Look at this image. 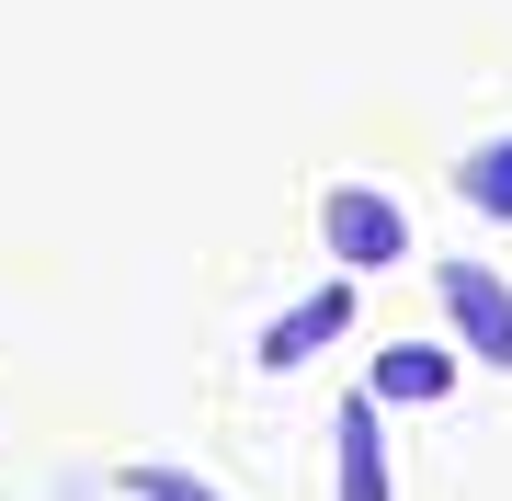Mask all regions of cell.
Listing matches in <instances>:
<instances>
[{
    "instance_id": "3957f363",
    "label": "cell",
    "mask_w": 512,
    "mask_h": 501,
    "mask_svg": "<svg viewBox=\"0 0 512 501\" xmlns=\"http://www.w3.org/2000/svg\"><path fill=\"white\" fill-rule=\"evenodd\" d=\"M330 445H342V501H387V422H376V399H342Z\"/></svg>"
},
{
    "instance_id": "5b68a950",
    "label": "cell",
    "mask_w": 512,
    "mask_h": 501,
    "mask_svg": "<svg viewBox=\"0 0 512 501\" xmlns=\"http://www.w3.org/2000/svg\"><path fill=\"white\" fill-rule=\"evenodd\" d=\"M444 388H456V353H444V342H399V353H387V365H376V410L387 399H444Z\"/></svg>"
},
{
    "instance_id": "6da1fadb",
    "label": "cell",
    "mask_w": 512,
    "mask_h": 501,
    "mask_svg": "<svg viewBox=\"0 0 512 501\" xmlns=\"http://www.w3.org/2000/svg\"><path fill=\"white\" fill-rule=\"evenodd\" d=\"M319 240H330V262H342V274H376V262H399V251H410V205H399V194H376V183H330Z\"/></svg>"
},
{
    "instance_id": "7a4b0ae2",
    "label": "cell",
    "mask_w": 512,
    "mask_h": 501,
    "mask_svg": "<svg viewBox=\"0 0 512 501\" xmlns=\"http://www.w3.org/2000/svg\"><path fill=\"white\" fill-rule=\"evenodd\" d=\"M444 319H456V342L478 353V365H501L512 376V285L490 274V262H444Z\"/></svg>"
},
{
    "instance_id": "277c9868",
    "label": "cell",
    "mask_w": 512,
    "mask_h": 501,
    "mask_svg": "<svg viewBox=\"0 0 512 501\" xmlns=\"http://www.w3.org/2000/svg\"><path fill=\"white\" fill-rule=\"evenodd\" d=\"M342 319H353V285H319L308 308H285L274 331H262V365H308V353H319L330 331H342Z\"/></svg>"
},
{
    "instance_id": "8992f818",
    "label": "cell",
    "mask_w": 512,
    "mask_h": 501,
    "mask_svg": "<svg viewBox=\"0 0 512 501\" xmlns=\"http://www.w3.org/2000/svg\"><path fill=\"white\" fill-rule=\"evenodd\" d=\"M456 194H467V205H490V217H512V137L467 160V183H456Z\"/></svg>"
},
{
    "instance_id": "52a82bcc",
    "label": "cell",
    "mask_w": 512,
    "mask_h": 501,
    "mask_svg": "<svg viewBox=\"0 0 512 501\" xmlns=\"http://www.w3.org/2000/svg\"><path fill=\"white\" fill-rule=\"evenodd\" d=\"M126 490H137V501H217L205 479H183V467H126Z\"/></svg>"
}]
</instances>
